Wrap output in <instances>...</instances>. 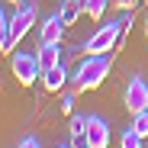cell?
<instances>
[{
  "mask_svg": "<svg viewBox=\"0 0 148 148\" xmlns=\"http://www.w3.org/2000/svg\"><path fill=\"white\" fill-rule=\"evenodd\" d=\"M87 148H110V126L100 116H87Z\"/></svg>",
  "mask_w": 148,
  "mask_h": 148,
  "instance_id": "cell-7",
  "label": "cell"
},
{
  "mask_svg": "<svg viewBox=\"0 0 148 148\" xmlns=\"http://www.w3.org/2000/svg\"><path fill=\"white\" fill-rule=\"evenodd\" d=\"M16 148H42V145H39V138H36V135H26V138H23Z\"/></svg>",
  "mask_w": 148,
  "mask_h": 148,
  "instance_id": "cell-18",
  "label": "cell"
},
{
  "mask_svg": "<svg viewBox=\"0 0 148 148\" xmlns=\"http://www.w3.org/2000/svg\"><path fill=\"white\" fill-rule=\"evenodd\" d=\"M132 129H135L142 138H148V110H142V113L132 116Z\"/></svg>",
  "mask_w": 148,
  "mask_h": 148,
  "instance_id": "cell-15",
  "label": "cell"
},
{
  "mask_svg": "<svg viewBox=\"0 0 148 148\" xmlns=\"http://www.w3.org/2000/svg\"><path fill=\"white\" fill-rule=\"evenodd\" d=\"M10 26H13V42L26 39V36L32 32V26H36V7H32V3L19 7V10L13 13V19H10Z\"/></svg>",
  "mask_w": 148,
  "mask_h": 148,
  "instance_id": "cell-5",
  "label": "cell"
},
{
  "mask_svg": "<svg viewBox=\"0 0 148 148\" xmlns=\"http://www.w3.org/2000/svg\"><path fill=\"white\" fill-rule=\"evenodd\" d=\"M74 97H77V93H74V90L61 97V113H64V116H74Z\"/></svg>",
  "mask_w": 148,
  "mask_h": 148,
  "instance_id": "cell-16",
  "label": "cell"
},
{
  "mask_svg": "<svg viewBox=\"0 0 148 148\" xmlns=\"http://www.w3.org/2000/svg\"><path fill=\"white\" fill-rule=\"evenodd\" d=\"M71 145L87 148V116H71Z\"/></svg>",
  "mask_w": 148,
  "mask_h": 148,
  "instance_id": "cell-10",
  "label": "cell"
},
{
  "mask_svg": "<svg viewBox=\"0 0 148 148\" xmlns=\"http://www.w3.org/2000/svg\"><path fill=\"white\" fill-rule=\"evenodd\" d=\"M110 3L116 7V10H122V13H129V10H135L142 0H110Z\"/></svg>",
  "mask_w": 148,
  "mask_h": 148,
  "instance_id": "cell-17",
  "label": "cell"
},
{
  "mask_svg": "<svg viewBox=\"0 0 148 148\" xmlns=\"http://www.w3.org/2000/svg\"><path fill=\"white\" fill-rule=\"evenodd\" d=\"M119 29H122V19L103 23V26L84 42V55H110L116 48V42H119Z\"/></svg>",
  "mask_w": 148,
  "mask_h": 148,
  "instance_id": "cell-2",
  "label": "cell"
},
{
  "mask_svg": "<svg viewBox=\"0 0 148 148\" xmlns=\"http://www.w3.org/2000/svg\"><path fill=\"white\" fill-rule=\"evenodd\" d=\"M64 19H61V13H52V16H45V23H42V29H39V45H58L61 39H64Z\"/></svg>",
  "mask_w": 148,
  "mask_h": 148,
  "instance_id": "cell-6",
  "label": "cell"
},
{
  "mask_svg": "<svg viewBox=\"0 0 148 148\" xmlns=\"http://www.w3.org/2000/svg\"><path fill=\"white\" fill-rule=\"evenodd\" d=\"M7 3H23V0H7Z\"/></svg>",
  "mask_w": 148,
  "mask_h": 148,
  "instance_id": "cell-19",
  "label": "cell"
},
{
  "mask_svg": "<svg viewBox=\"0 0 148 148\" xmlns=\"http://www.w3.org/2000/svg\"><path fill=\"white\" fill-rule=\"evenodd\" d=\"M81 7H84V16H90L93 23H100L103 13H106V7H113V3L110 0H81Z\"/></svg>",
  "mask_w": 148,
  "mask_h": 148,
  "instance_id": "cell-13",
  "label": "cell"
},
{
  "mask_svg": "<svg viewBox=\"0 0 148 148\" xmlns=\"http://www.w3.org/2000/svg\"><path fill=\"white\" fill-rule=\"evenodd\" d=\"M145 39H148V29H145Z\"/></svg>",
  "mask_w": 148,
  "mask_h": 148,
  "instance_id": "cell-21",
  "label": "cell"
},
{
  "mask_svg": "<svg viewBox=\"0 0 148 148\" xmlns=\"http://www.w3.org/2000/svg\"><path fill=\"white\" fill-rule=\"evenodd\" d=\"M58 148H74V145H58Z\"/></svg>",
  "mask_w": 148,
  "mask_h": 148,
  "instance_id": "cell-20",
  "label": "cell"
},
{
  "mask_svg": "<svg viewBox=\"0 0 148 148\" xmlns=\"http://www.w3.org/2000/svg\"><path fill=\"white\" fill-rule=\"evenodd\" d=\"M10 64H13V77H16V84H19V87H32V84L42 77L39 55H32V52H16Z\"/></svg>",
  "mask_w": 148,
  "mask_h": 148,
  "instance_id": "cell-3",
  "label": "cell"
},
{
  "mask_svg": "<svg viewBox=\"0 0 148 148\" xmlns=\"http://www.w3.org/2000/svg\"><path fill=\"white\" fill-rule=\"evenodd\" d=\"M64 84H68V68L64 64H55V68L42 71V90L45 93H61Z\"/></svg>",
  "mask_w": 148,
  "mask_h": 148,
  "instance_id": "cell-8",
  "label": "cell"
},
{
  "mask_svg": "<svg viewBox=\"0 0 148 148\" xmlns=\"http://www.w3.org/2000/svg\"><path fill=\"white\" fill-rule=\"evenodd\" d=\"M113 68V58L110 55H87L77 71L71 74V90L74 93H87V90H97L103 81H106V74Z\"/></svg>",
  "mask_w": 148,
  "mask_h": 148,
  "instance_id": "cell-1",
  "label": "cell"
},
{
  "mask_svg": "<svg viewBox=\"0 0 148 148\" xmlns=\"http://www.w3.org/2000/svg\"><path fill=\"white\" fill-rule=\"evenodd\" d=\"M13 26H10V19L3 13V7H0V52H13Z\"/></svg>",
  "mask_w": 148,
  "mask_h": 148,
  "instance_id": "cell-12",
  "label": "cell"
},
{
  "mask_svg": "<svg viewBox=\"0 0 148 148\" xmlns=\"http://www.w3.org/2000/svg\"><path fill=\"white\" fill-rule=\"evenodd\" d=\"M142 142H145V138H142L135 129H129V132L119 135V148H142Z\"/></svg>",
  "mask_w": 148,
  "mask_h": 148,
  "instance_id": "cell-14",
  "label": "cell"
},
{
  "mask_svg": "<svg viewBox=\"0 0 148 148\" xmlns=\"http://www.w3.org/2000/svg\"><path fill=\"white\" fill-rule=\"evenodd\" d=\"M61 19H64V26L71 29L74 23H77V16H84V7H81V0H61Z\"/></svg>",
  "mask_w": 148,
  "mask_h": 148,
  "instance_id": "cell-11",
  "label": "cell"
},
{
  "mask_svg": "<svg viewBox=\"0 0 148 148\" xmlns=\"http://www.w3.org/2000/svg\"><path fill=\"white\" fill-rule=\"evenodd\" d=\"M39 64H42V71H48V68H55V64H61V42L58 45H39Z\"/></svg>",
  "mask_w": 148,
  "mask_h": 148,
  "instance_id": "cell-9",
  "label": "cell"
},
{
  "mask_svg": "<svg viewBox=\"0 0 148 148\" xmlns=\"http://www.w3.org/2000/svg\"><path fill=\"white\" fill-rule=\"evenodd\" d=\"M122 103H126V110L132 116L142 113V110H148V81L135 74V77L126 84V90H122Z\"/></svg>",
  "mask_w": 148,
  "mask_h": 148,
  "instance_id": "cell-4",
  "label": "cell"
}]
</instances>
